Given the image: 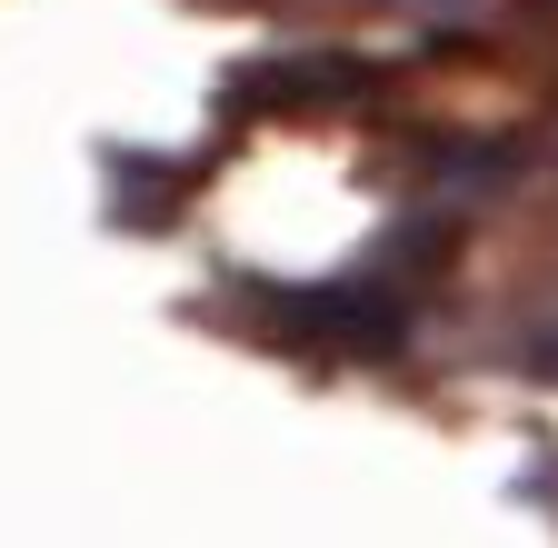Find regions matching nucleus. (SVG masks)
<instances>
[{
    "label": "nucleus",
    "instance_id": "obj_1",
    "mask_svg": "<svg viewBox=\"0 0 558 548\" xmlns=\"http://www.w3.org/2000/svg\"><path fill=\"white\" fill-rule=\"evenodd\" d=\"M449 259V220H409L379 259L339 269L319 290H240V319L269 329L279 350H319V360H389L418 300H429V269Z\"/></svg>",
    "mask_w": 558,
    "mask_h": 548
},
{
    "label": "nucleus",
    "instance_id": "obj_2",
    "mask_svg": "<svg viewBox=\"0 0 558 548\" xmlns=\"http://www.w3.org/2000/svg\"><path fill=\"white\" fill-rule=\"evenodd\" d=\"M379 71L349 50H279V60H250L230 81V110L240 120H290V110H339V100H369Z\"/></svg>",
    "mask_w": 558,
    "mask_h": 548
},
{
    "label": "nucleus",
    "instance_id": "obj_3",
    "mask_svg": "<svg viewBox=\"0 0 558 548\" xmlns=\"http://www.w3.org/2000/svg\"><path fill=\"white\" fill-rule=\"evenodd\" d=\"M399 11H418V21H478V11H499V0H399Z\"/></svg>",
    "mask_w": 558,
    "mask_h": 548
},
{
    "label": "nucleus",
    "instance_id": "obj_4",
    "mask_svg": "<svg viewBox=\"0 0 558 548\" xmlns=\"http://www.w3.org/2000/svg\"><path fill=\"white\" fill-rule=\"evenodd\" d=\"M538 369H548V379H558V329H548V339H538Z\"/></svg>",
    "mask_w": 558,
    "mask_h": 548
}]
</instances>
